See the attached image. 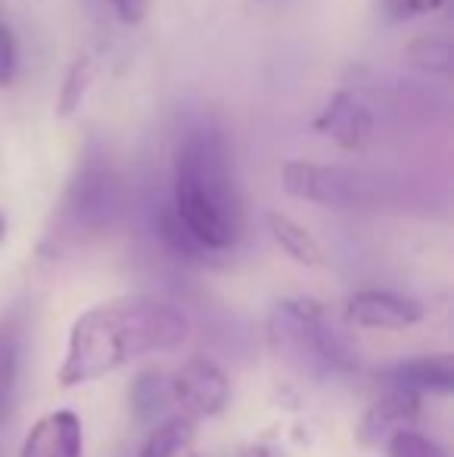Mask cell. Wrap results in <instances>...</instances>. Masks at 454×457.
<instances>
[{"label": "cell", "instance_id": "2", "mask_svg": "<svg viewBox=\"0 0 454 457\" xmlns=\"http://www.w3.org/2000/svg\"><path fill=\"white\" fill-rule=\"evenodd\" d=\"M171 209L202 253H225L240 234V196L225 134L215 125H196L175 153Z\"/></svg>", "mask_w": 454, "mask_h": 457}, {"label": "cell", "instance_id": "5", "mask_svg": "<svg viewBox=\"0 0 454 457\" xmlns=\"http://www.w3.org/2000/svg\"><path fill=\"white\" fill-rule=\"evenodd\" d=\"M284 190L293 199H305V203L318 205H336V209H351V205L364 203L367 196V181L358 171L343 169V165H321V162H305V159H293L280 171Z\"/></svg>", "mask_w": 454, "mask_h": 457}, {"label": "cell", "instance_id": "24", "mask_svg": "<svg viewBox=\"0 0 454 457\" xmlns=\"http://www.w3.org/2000/svg\"><path fill=\"white\" fill-rule=\"evenodd\" d=\"M4 234H6V221H4V215H0V240H4Z\"/></svg>", "mask_w": 454, "mask_h": 457}, {"label": "cell", "instance_id": "19", "mask_svg": "<svg viewBox=\"0 0 454 457\" xmlns=\"http://www.w3.org/2000/svg\"><path fill=\"white\" fill-rule=\"evenodd\" d=\"M386 448H389V457H449L436 442L426 439L417 429H405V433L392 436V439L386 442Z\"/></svg>", "mask_w": 454, "mask_h": 457}, {"label": "cell", "instance_id": "8", "mask_svg": "<svg viewBox=\"0 0 454 457\" xmlns=\"http://www.w3.org/2000/svg\"><path fill=\"white\" fill-rule=\"evenodd\" d=\"M420 417V395L405 389H389V395H383L380 402H374L367 408V414L358 423V442L367 448L386 445L392 436L414 429Z\"/></svg>", "mask_w": 454, "mask_h": 457}, {"label": "cell", "instance_id": "11", "mask_svg": "<svg viewBox=\"0 0 454 457\" xmlns=\"http://www.w3.org/2000/svg\"><path fill=\"white\" fill-rule=\"evenodd\" d=\"M380 379H386L389 389H405L414 395L424 392H451L454 389V358L451 355H426L399 361L386 370H380Z\"/></svg>", "mask_w": 454, "mask_h": 457}, {"label": "cell", "instance_id": "15", "mask_svg": "<svg viewBox=\"0 0 454 457\" xmlns=\"http://www.w3.org/2000/svg\"><path fill=\"white\" fill-rule=\"evenodd\" d=\"M196 436V420L187 414H175L169 420H162L150 436H146L140 457H177L194 445Z\"/></svg>", "mask_w": 454, "mask_h": 457}, {"label": "cell", "instance_id": "23", "mask_svg": "<svg viewBox=\"0 0 454 457\" xmlns=\"http://www.w3.org/2000/svg\"><path fill=\"white\" fill-rule=\"evenodd\" d=\"M240 457H274L271 452H268V448L265 445H249L246 448V452H243Z\"/></svg>", "mask_w": 454, "mask_h": 457}, {"label": "cell", "instance_id": "14", "mask_svg": "<svg viewBox=\"0 0 454 457\" xmlns=\"http://www.w3.org/2000/svg\"><path fill=\"white\" fill-rule=\"evenodd\" d=\"M128 402H131V414L137 423L156 420L171 402V386L159 367H146L134 377L131 389H128Z\"/></svg>", "mask_w": 454, "mask_h": 457}, {"label": "cell", "instance_id": "22", "mask_svg": "<svg viewBox=\"0 0 454 457\" xmlns=\"http://www.w3.org/2000/svg\"><path fill=\"white\" fill-rule=\"evenodd\" d=\"M146 4L150 0H112L115 12H119V19L125 25H137L146 16Z\"/></svg>", "mask_w": 454, "mask_h": 457}, {"label": "cell", "instance_id": "13", "mask_svg": "<svg viewBox=\"0 0 454 457\" xmlns=\"http://www.w3.org/2000/svg\"><path fill=\"white\" fill-rule=\"evenodd\" d=\"M268 230L277 240V246L290 255L293 262L305 268H321L324 262V249L318 243V237L309 228H302L299 221H293L290 215H280V212H268Z\"/></svg>", "mask_w": 454, "mask_h": 457}, {"label": "cell", "instance_id": "16", "mask_svg": "<svg viewBox=\"0 0 454 457\" xmlns=\"http://www.w3.org/2000/svg\"><path fill=\"white\" fill-rule=\"evenodd\" d=\"M156 234H159V240L165 243V249H169V253H175L177 259L200 262V259H206V255H209V253H202L200 243L187 234V228L181 224V218L175 215V209H171V205H162V209H159Z\"/></svg>", "mask_w": 454, "mask_h": 457}, {"label": "cell", "instance_id": "6", "mask_svg": "<svg viewBox=\"0 0 454 457\" xmlns=\"http://www.w3.org/2000/svg\"><path fill=\"white\" fill-rule=\"evenodd\" d=\"M171 398L184 408L187 417H215L227 408L230 386L219 364L206 358H194L169 379Z\"/></svg>", "mask_w": 454, "mask_h": 457}, {"label": "cell", "instance_id": "20", "mask_svg": "<svg viewBox=\"0 0 454 457\" xmlns=\"http://www.w3.org/2000/svg\"><path fill=\"white\" fill-rule=\"evenodd\" d=\"M449 0H380V12L392 22H405V19L430 16L439 12Z\"/></svg>", "mask_w": 454, "mask_h": 457}, {"label": "cell", "instance_id": "9", "mask_svg": "<svg viewBox=\"0 0 454 457\" xmlns=\"http://www.w3.org/2000/svg\"><path fill=\"white\" fill-rule=\"evenodd\" d=\"M345 318L367 330H405L424 318V308L411 299H401L383 289H364L355 293L345 305Z\"/></svg>", "mask_w": 454, "mask_h": 457}, {"label": "cell", "instance_id": "4", "mask_svg": "<svg viewBox=\"0 0 454 457\" xmlns=\"http://www.w3.org/2000/svg\"><path fill=\"white\" fill-rule=\"evenodd\" d=\"M121 209V181L112 162L103 153H87L75 169L66 187L60 215H56L54 243L56 246H78L103 230L119 218Z\"/></svg>", "mask_w": 454, "mask_h": 457}, {"label": "cell", "instance_id": "17", "mask_svg": "<svg viewBox=\"0 0 454 457\" xmlns=\"http://www.w3.org/2000/svg\"><path fill=\"white\" fill-rule=\"evenodd\" d=\"M408 62L424 72H436V75H449L454 66L451 56V41L445 35H424L417 41H411L408 47Z\"/></svg>", "mask_w": 454, "mask_h": 457}, {"label": "cell", "instance_id": "1", "mask_svg": "<svg viewBox=\"0 0 454 457\" xmlns=\"http://www.w3.org/2000/svg\"><path fill=\"white\" fill-rule=\"evenodd\" d=\"M190 320L181 308L159 299H119L85 312L72 324L60 367L62 386H81L137 361L171 352L187 339Z\"/></svg>", "mask_w": 454, "mask_h": 457}, {"label": "cell", "instance_id": "7", "mask_svg": "<svg viewBox=\"0 0 454 457\" xmlns=\"http://www.w3.org/2000/svg\"><path fill=\"white\" fill-rule=\"evenodd\" d=\"M311 125L327 134L334 144H340L343 150H364L374 137V112L351 91H336Z\"/></svg>", "mask_w": 454, "mask_h": 457}, {"label": "cell", "instance_id": "3", "mask_svg": "<svg viewBox=\"0 0 454 457\" xmlns=\"http://www.w3.org/2000/svg\"><path fill=\"white\" fill-rule=\"evenodd\" d=\"M268 339L277 358L315 379L345 377L358 370V355L349 339L315 299H284L268 320Z\"/></svg>", "mask_w": 454, "mask_h": 457}, {"label": "cell", "instance_id": "10", "mask_svg": "<svg viewBox=\"0 0 454 457\" xmlns=\"http://www.w3.org/2000/svg\"><path fill=\"white\" fill-rule=\"evenodd\" d=\"M85 454V436L81 420L72 411H54L41 417L29 429L19 457H81Z\"/></svg>", "mask_w": 454, "mask_h": 457}, {"label": "cell", "instance_id": "18", "mask_svg": "<svg viewBox=\"0 0 454 457\" xmlns=\"http://www.w3.org/2000/svg\"><path fill=\"white\" fill-rule=\"evenodd\" d=\"M91 79H94L91 56H78V60H75V66L69 69L66 81H62L60 106H56V112H60L62 119H66V115H72L75 109L81 106V100H85L87 87H91Z\"/></svg>", "mask_w": 454, "mask_h": 457}, {"label": "cell", "instance_id": "21", "mask_svg": "<svg viewBox=\"0 0 454 457\" xmlns=\"http://www.w3.org/2000/svg\"><path fill=\"white\" fill-rule=\"evenodd\" d=\"M16 66H19L16 35H12L10 22L0 19V87H6L16 79Z\"/></svg>", "mask_w": 454, "mask_h": 457}, {"label": "cell", "instance_id": "12", "mask_svg": "<svg viewBox=\"0 0 454 457\" xmlns=\"http://www.w3.org/2000/svg\"><path fill=\"white\" fill-rule=\"evenodd\" d=\"M25 320L22 312H12L0 320V427L10 420L19 389V367H22Z\"/></svg>", "mask_w": 454, "mask_h": 457}]
</instances>
